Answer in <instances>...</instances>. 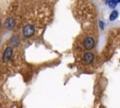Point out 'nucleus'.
<instances>
[{
    "label": "nucleus",
    "instance_id": "nucleus-1",
    "mask_svg": "<svg viewBox=\"0 0 120 108\" xmlns=\"http://www.w3.org/2000/svg\"><path fill=\"white\" fill-rule=\"evenodd\" d=\"M35 33V27L33 24H26L22 28V36L25 39L31 38Z\"/></svg>",
    "mask_w": 120,
    "mask_h": 108
},
{
    "label": "nucleus",
    "instance_id": "nucleus-2",
    "mask_svg": "<svg viewBox=\"0 0 120 108\" xmlns=\"http://www.w3.org/2000/svg\"><path fill=\"white\" fill-rule=\"evenodd\" d=\"M12 55H13V48L11 46H8L4 51V54H3V56H2V60L4 62H8V61H9L11 59Z\"/></svg>",
    "mask_w": 120,
    "mask_h": 108
},
{
    "label": "nucleus",
    "instance_id": "nucleus-3",
    "mask_svg": "<svg viewBox=\"0 0 120 108\" xmlns=\"http://www.w3.org/2000/svg\"><path fill=\"white\" fill-rule=\"evenodd\" d=\"M82 44H83L84 49H86V50H91V49H93L94 46H95V39H94L93 38H91V37H87V38L84 39Z\"/></svg>",
    "mask_w": 120,
    "mask_h": 108
},
{
    "label": "nucleus",
    "instance_id": "nucleus-4",
    "mask_svg": "<svg viewBox=\"0 0 120 108\" xmlns=\"http://www.w3.org/2000/svg\"><path fill=\"white\" fill-rule=\"evenodd\" d=\"M95 59V55L92 54V53H85L82 56V62L83 64H86V65H89V64H92L93 61Z\"/></svg>",
    "mask_w": 120,
    "mask_h": 108
},
{
    "label": "nucleus",
    "instance_id": "nucleus-5",
    "mask_svg": "<svg viewBox=\"0 0 120 108\" xmlns=\"http://www.w3.org/2000/svg\"><path fill=\"white\" fill-rule=\"evenodd\" d=\"M15 23H16L15 20H14L13 18L9 17V18H8V19L6 20V22H5V27H6L7 29H8V30H11V29L14 28Z\"/></svg>",
    "mask_w": 120,
    "mask_h": 108
},
{
    "label": "nucleus",
    "instance_id": "nucleus-6",
    "mask_svg": "<svg viewBox=\"0 0 120 108\" xmlns=\"http://www.w3.org/2000/svg\"><path fill=\"white\" fill-rule=\"evenodd\" d=\"M10 43H11V46L12 47H16L19 43H20V39L18 36H13L11 39H10Z\"/></svg>",
    "mask_w": 120,
    "mask_h": 108
},
{
    "label": "nucleus",
    "instance_id": "nucleus-7",
    "mask_svg": "<svg viewBox=\"0 0 120 108\" xmlns=\"http://www.w3.org/2000/svg\"><path fill=\"white\" fill-rule=\"evenodd\" d=\"M117 17H118V11L117 10H112V12L111 13L109 19H110V21H114Z\"/></svg>",
    "mask_w": 120,
    "mask_h": 108
},
{
    "label": "nucleus",
    "instance_id": "nucleus-8",
    "mask_svg": "<svg viewBox=\"0 0 120 108\" xmlns=\"http://www.w3.org/2000/svg\"><path fill=\"white\" fill-rule=\"evenodd\" d=\"M107 3H108V5H109V7L112 8H115L116 5H117V1H116V0H108Z\"/></svg>",
    "mask_w": 120,
    "mask_h": 108
},
{
    "label": "nucleus",
    "instance_id": "nucleus-9",
    "mask_svg": "<svg viewBox=\"0 0 120 108\" xmlns=\"http://www.w3.org/2000/svg\"><path fill=\"white\" fill-rule=\"evenodd\" d=\"M99 26H100V28H101V29H103V28H104V23H103V22H101V21L99 22Z\"/></svg>",
    "mask_w": 120,
    "mask_h": 108
},
{
    "label": "nucleus",
    "instance_id": "nucleus-10",
    "mask_svg": "<svg viewBox=\"0 0 120 108\" xmlns=\"http://www.w3.org/2000/svg\"><path fill=\"white\" fill-rule=\"evenodd\" d=\"M0 28H1V22H0Z\"/></svg>",
    "mask_w": 120,
    "mask_h": 108
}]
</instances>
